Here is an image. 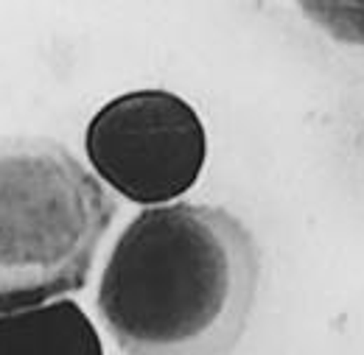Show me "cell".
Segmentation results:
<instances>
[{
	"label": "cell",
	"mask_w": 364,
	"mask_h": 355,
	"mask_svg": "<svg viewBox=\"0 0 364 355\" xmlns=\"http://www.w3.org/2000/svg\"><path fill=\"white\" fill-rule=\"evenodd\" d=\"M85 151L92 177L149 210L196 185L208 160V134L177 92L132 89L92 115Z\"/></svg>",
	"instance_id": "obj_3"
},
{
	"label": "cell",
	"mask_w": 364,
	"mask_h": 355,
	"mask_svg": "<svg viewBox=\"0 0 364 355\" xmlns=\"http://www.w3.org/2000/svg\"><path fill=\"white\" fill-rule=\"evenodd\" d=\"M261 283V249L213 204L149 207L115 241L95 308L124 355H230Z\"/></svg>",
	"instance_id": "obj_1"
},
{
	"label": "cell",
	"mask_w": 364,
	"mask_h": 355,
	"mask_svg": "<svg viewBox=\"0 0 364 355\" xmlns=\"http://www.w3.org/2000/svg\"><path fill=\"white\" fill-rule=\"evenodd\" d=\"M118 213L62 143L0 134V316L82 291Z\"/></svg>",
	"instance_id": "obj_2"
},
{
	"label": "cell",
	"mask_w": 364,
	"mask_h": 355,
	"mask_svg": "<svg viewBox=\"0 0 364 355\" xmlns=\"http://www.w3.org/2000/svg\"><path fill=\"white\" fill-rule=\"evenodd\" d=\"M0 355H104L101 336L76 300L0 316Z\"/></svg>",
	"instance_id": "obj_4"
}]
</instances>
